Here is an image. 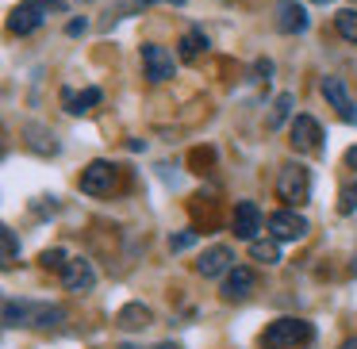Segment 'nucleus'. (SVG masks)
I'll list each match as a JSON object with an SVG mask.
<instances>
[{"mask_svg": "<svg viewBox=\"0 0 357 349\" xmlns=\"http://www.w3.org/2000/svg\"><path fill=\"white\" fill-rule=\"evenodd\" d=\"M311 341H315V326L307 318H277L261 334L265 349H307Z\"/></svg>", "mask_w": 357, "mask_h": 349, "instance_id": "f257e3e1", "label": "nucleus"}, {"mask_svg": "<svg viewBox=\"0 0 357 349\" xmlns=\"http://www.w3.org/2000/svg\"><path fill=\"white\" fill-rule=\"evenodd\" d=\"M277 196L284 203H292V208L307 203L311 200V177H307V169H303V165H296V162L280 165V173H277Z\"/></svg>", "mask_w": 357, "mask_h": 349, "instance_id": "f03ea898", "label": "nucleus"}, {"mask_svg": "<svg viewBox=\"0 0 357 349\" xmlns=\"http://www.w3.org/2000/svg\"><path fill=\"white\" fill-rule=\"evenodd\" d=\"M116 188V165L112 162H89L81 169V192L85 196H104Z\"/></svg>", "mask_w": 357, "mask_h": 349, "instance_id": "7ed1b4c3", "label": "nucleus"}, {"mask_svg": "<svg viewBox=\"0 0 357 349\" xmlns=\"http://www.w3.org/2000/svg\"><path fill=\"white\" fill-rule=\"evenodd\" d=\"M323 96L342 116V123H357V104H354V96H349V88L342 77H323Z\"/></svg>", "mask_w": 357, "mask_h": 349, "instance_id": "20e7f679", "label": "nucleus"}, {"mask_svg": "<svg viewBox=\"0 0 357 349\" xmlns=\"http://www.w3.org/2000/svg\"><path fill=\"white\" fill-rule=\"evenodd\" d=\"M292 150H300V154H319L323 150V131H319V123L311 116H296L292 119Z\"/></svg>", "mask_w": 357, "mask_h": 349, "instance_id": "39448f33", "label": "nucleus"}, {"mask_svg": "<svg viewBox=\"0 0 357 349\" xmlns=\"http://www.w3.org/2000/svg\"><path fill=\"white\" fill-rule=\"evenodd\" d=\"M269 231L277 242H300L307 234V219L296 215V211H273L269 215Z\"/></svg>", "mask_w": 357, "mask_h": 349, "instance_id": "423d86ee", "label": "nucleus"}, {"mask_svg": "<svg viewBox=\"0 0 357 349\" xmlns=\"http://www.w3.org/2000/svg\"><path fill=\"white\" fill-rule=\"evenodd\" d=\"M142 65H146V77L150 81H169L173 70H177L173 54L165 47H158V42H146V47H142Z\"/></svg>", "mask_w": 357, "mask_h": 349, "instance_id": "0eeeda50", "label": "nucleus"}, {"mask_svg": "<svg viewBox=\"0 0 357 349\" xmlns=\"http://www.w3.org/2000/svg\"><path fill=\"white\" fill-rule=\"evenodd\" d=\"M39 24H43V0H24V4H16L12 16H8L12 35H31Z\"/></svg>", "mask_w": 357, "mask_h": 349, "instance_id": "6e6552de", "label": "nucleus"}, {"mask_svg": "<svg viewBox=\"0 0 357 349\" xmlns=\"http://www.w3.org/2000/svg\"><path fill=\"white\" fill-rule=\"evenodd\" d=\"M257 231H261V208H257L254 200H242L238 208H234V238L254 242Z\"/></svg>", "mask_w": 357, "mask_h": 349, "instance_id": "1a4fd4ad", "label": "nucleus"}, {"mask_svg": "<svg viewBox=\"0 0 357 349\" xmlns=\"http://www.w3.org/2000/svg\"><path fill=\"white\" fill-rule=\"evenodd\" d=\"M62 280H66L70 292H89V288L96 284V269L85 261V257H73V261L62 269Z\"/></svg>", "mask_w": 357, "mask_h": 349, "instance_id": "9d476101", "label": "nucleus"}, {"mask_svg": "<svg viewBox=\"0 0 357 349\" xmlns=\"http://www.w3.org/2000/svg\"><path fill=\"white\" fill-rule=\"evenodd\" d=\"M231 269H234V257L227 246L204 249V257L196 261V272H200V277H219V272H231Z\"/></svg>", "mask_w": 357, "mask_h": 349, "instance_id": "9b49d317", "label": "nucleus"}, {"mask_svg": "<svg viewBox=\"0 0 357 349\" xmlns=\"http://www.w3.org/2000/svg\"><path fill=\"white\" fill-rule=\"evenodd\" d=\"M277 27L284 35H300L303 27H307V12H303V4H296V0H280L277 4Z\"/></svg>", "mask_w": 357, "mask_h": 349, "instance_id": "f8f14e48", "label": "nucleus"}, {"mask_svg": "<svg viewBox=\"0 0 357 349\" xmlns=\"http://www.w3.org/2000/svg\"><path fill=\"white\" fill-rule=\"evenodd\" d=\"M254 292V272L250 269H231L223 280V300H246V295Z\"/></svg>", "mask_w": 357, "mask_h": 349, "instance_id": "ddd939ff", "label": "nucleus"}, {"mask_svg": "<svg viewBox=\"0 0 357 349\" xmlns=\"http://www.w3.org/2000/svg\"><path fill=\"white\" fill-rule=\"evenodd\" d=\"M35 315H39V303H4V326H35Z\"/></svg>", "mask_w": 357, "mask_h": 349, "instance_id": "4468645a", "label": "nucleus"}, {"mask_svg": "<svg viewBox=\"0 0 357 349\" xmlns=\"http://www.w3.org/2000/svg\"><path fill=\"white\" fill-rule=\"evenodd\" d=\"M116 323L123 326V330H142V326H150V307H142V303H127V307L116 315Z\"/></svg>", "mask_w": 357, "mask_h": 349, "instance_id": "2eb2a0df", "label": "nucleus"}, {"mask_svg": "<svg viewBox=\"0 0 357 349\" xmlns=\"http://www.w3.org/2000/svg\"><path fill=\"white\" fill-rule=\"evenodd\" d=\"M62 100L70 104V111H73V116H81V111H93L96 104H100V88H85L81 96H73L70 88H66V93H62Z\"/></svg>", "mask_w": 357, "mask_h": 349, "instance_id": "dca6fc26", "label": "nucleus"}, {"mask_svg": "<svg viewBox=\"0 0 357 349\" xmlns=\"http://www.w3.org/2000/svg\"><path fill=\"white\" fill-rule=\"evenodd\" d=\"M292 104H296V96H292V93H280L277 100H273V111H269V119H265V127H269V131L284 127V119L292 116Z\"/></svg>", "mask_w": 357, "mask_h": 349, "instance_id": "f3484780", "label": "nucleus"}, {"mask_svg": "<svg viewBox=\"0 0 357 349\" xmlns=\"http://www.w3.org/2000/svg\"><path fill=\"white\" fill-rule=\"evenodd\" d=\"M200 50H208V35H204L200 27L185 31V39H181V58H185V62H192V58H200Z\"/></svg>", "mask_w": 357, "mask_h": 349, "instance_id": "a211bd4d", "label": "nucleus"}, {"mask_svg": "<svg viewBox=\"0 0 357 349\" xmlns=\"http://www.w3.org/2000/svg\"><path fill=\"white\" fill-rule=\"evenodd\" d=\"M16 257H20L16 231H12V226H0V265L8 269V265H16Z\"/></svg>", "mask_w": 357, "mask_h": 349, "instance_id": "6ab92c4d", "label": "nucleus"}, {"mask_svg": "<svg viewBox=\"0 0 357 349\" xmlns=\"http://www.w3.org/2000/svg\"><path fill=\"white\" fill-rule=\"evenodd\" d=\"M250 257H254V261H261V265H277L280 261L277 238H273V242H250Z\"/></svg>", "mask_w": 357, "mask_h": 349, "instance_id": "aec40b11", "label": "nucleus"}, {"mask_svg": "<svg viewBox=\"0 0 357 349\" xmlns=\"http://www.w3.org/2000/svg\"><path fill=\"white\" fill-rule=\"evenodd\" d=\"M62 323H66V311H62V307H47V303H39V315H35V326L50 330V326H62Z\"/></svg>", "mask_w": 357, "mask_h": 349, "instance_id": "412c9836", "label": "nucleus"}, {"mask_svg": "<svg viewBox=\"0 0 357 349\" xmlns=\"http://www.w3.org/2000/svg\"><path fill=\"white\" fill-rule=\"evenodd\" d=\"M338 35H342L346 42H357V12H354V8L338 12Z\"/></svg>", "mask_w": 357, "mask_h": 349, "instance_id": "4be33fe9", "label": "nucleus"}, {"mask_svg": "<svg viewBox=\"0 0 357 349\" xmlns=\"http://www.w3.org/2000/svg\"><path fill=\"white\" fill-rule=\"evenodd\" d=\"M39 261H43V269H50V272H62L66 265H70V257H66V249H47V254H43Z\"/></svg>", "mask_w": 357, "mask_h": 349, "instance_id": "5701e85b", "label": "nucleus"}, {"mask_svg": "<svg viewBox=\"0 0 357 349\" xmlns=\"http://www.w3.org/2000/svg\"><path fill=\"white\" fill-rule=\"evenodd\" d=\"M338 211H342V215H354V211H357V185H346V188H342Z\"/></svg>", "mask_w": 357, "mask_h": 349, "instance_id": "b1692460", "label": "nucleus"}, {"mask_svg": "<svg viewBox=\"0 0 357 349\" xmlns=\"http://www.w3.org/2000/svg\"><path fill=\"white\" fill-rule=\"evenodd\" d=\"M196 242V231H185V234H177V238H169V249L177 254V249H188Z\"/></svg>", "mask_w": 357, "mask_h": 349, "instance_id": "393cba45", "label": "nucleus"}, {"mask_svg": "<svg viewBox=\"0 0 357 349\" xmlns=\"http://www.w3.org/2000/svg\"><path fill=\"white\" fill-rule=\"evenodd\" d=\"M85 27H89V24H85V20H73V24H70V27H66V31H70V35H81V31H85Z\"/></svg>", "mask_w": 357, "mask_h": 349, "instance_id": "a878e982", "label": "nucleus"}, {"mask_svg": "<svg viewBox=\"0 0 357 349\" xmlns=\"http://www.w3.org/2000/svg\"><path fill=\"white\" fill-rule=\"evenodd\" d=\"M346 165L357 173V146H349V154H346Z\"/></svg>", "mask_w": 357, "mask_h": 349, "instance_id": "bb28decb", "label": "nucleus"}, {"mask_svg": "<svg viewBox=\"0 0 357 349\" xmlns=\"http://www.w3.org/2000/svg\"><path fill=\"white\" fill-rule=\"evenodd\" d=\"M338 349H357V338H349V341H342Z\"/></svg>", "mask_w": 357, "mask_h": 349, "instance_id": "cd10ccee", "label": "nucleus"}, {"mask_svg": "<svg viewBox=\"0 0 357 349\" xmlns=\"http://www.w3.org/2000/svg\"><path fill=\"white\" fill-rule=\"evenodd\" d=\"M43 4H54V8H66V0H43Z\"/></svg>", "mask_w": 357, "mask_h": 349, "instance_id": "c85d7f7f", "label": "nucleus"}, {"mask_svg": "<svg viewBox=\"0 0 357 349\" xmlns=\"http://www.w3.org/2000/svg\"><path fill=\"white\" fill-rule=\"evenodd\" d=\"M154 349H177V346H169V341H162V346H154Z\"/></svg>", "mask_w": 357, "mask_h": 349, "instance_id": "c756f323", "label": "nucleus"}, {"mask_svg": "<svg viewBox=\"0 0 357 349\" xmlns=\"http://www.w3.org/2000/svg\"><path fill=\"white\" fill-rule=\"evenodd\" d=\"M349 272H354V277H357V254H354V265H349Z\"/></svg>", "mask_w": 357, "mask_h": 349, "instance_id": "7c9ffc66", "label": "nucleus"}, {"mask_svg": "<svg viewBox=\"0 0 357 349\" xmlns=\"http://www.w3.org/2000/svg\"><path fill=\"white\" fill-rule=\"evenodd\" d=\"M173 4H181V0H173Z\"/></svg>", "mask_w": 357, "mask_h": 349, "instance_id": "2f4dec72", "label": "nucleus"}, {"mask_svg": "<svg viewBox=\"0 0 357 349\" xmlns=\"http://www.w3.org/2000/svg\"><path fill=\"white\" fill-rule=\"evenodd\" d=\"M319 4H326V0H319Z\"/></svg>", "mask_w": 357, "mask_h": 349, "instance_id": "473e14b6", "label": "nucleus"}]
</instances>
